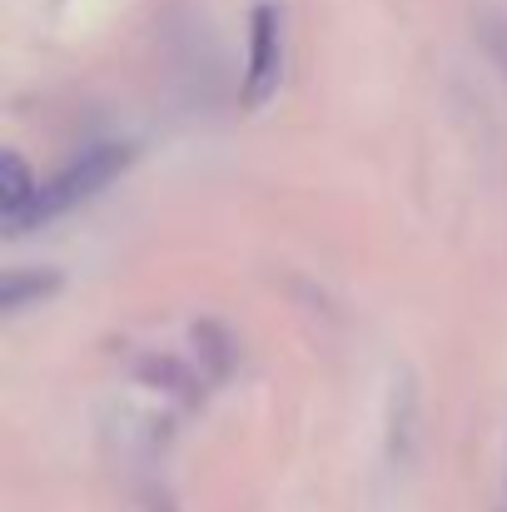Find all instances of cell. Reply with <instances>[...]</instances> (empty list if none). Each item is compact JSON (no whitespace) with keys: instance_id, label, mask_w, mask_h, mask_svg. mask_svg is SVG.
I'll return each mask as SVG.
<instances>
[{"instance_id":"1","label":"cell","mask_w":507,"mask_h":512,"mask_svg":"<svg viewBox=\"0 0 507 512\" xmlns=\"http://www.w3.org/2000/svg\"><path fill=\"white\" fill-rule=\"evenodd\" d=\"M125 165H130V150L125 145H95V150H85L75 165H65L50 184H40V199H35L25 229H35V224H45V219H55V214L75 209V204H85L95 189H105Z\"/></svg>"},{"instance_id":"4","label":"cell","mask_w":507,"mask_h":512,"mask_svg":"<svg viewBox=\"0 0 507 512\" xmlns=\"http://www.w3.org/2000/svg\"><path fill=\"white\" fill-rule=\"evenodd\" d=\"M50 289H55V279H20V274H10L5 289H0V304H5V309H20L30 294L40 299V294H50Z\"/></svg>"},{"instance_id":"3","label":"cell","mask_w":507,"mask_h":512,"mask_svg":"<svg viewBox=\"0 0 507 512\" xmlns=\"http://www.w3.org/2000/svg\"><path fill=\"white\" fill-rule=\"evenodd\" d=\"M35 199H40V179L25 170V160L20 155H0V214H5L10 234L25 229Z\"/></svg>"},{"instance_id":"2","label":"cell","mask_w":507,"mask_h":512,"mask_svg":"<svg viewBox=\"0 0 507 512\" xmlns=\"http://www.w3.org/2000/svg\"><path fill=\"white\" fill-rule=\"evenodd\" d=\"M279 75H284V25L274 5H254L249 20V75H244V105L259 110L279 95Z\"/></svg>"}]
</instances>
